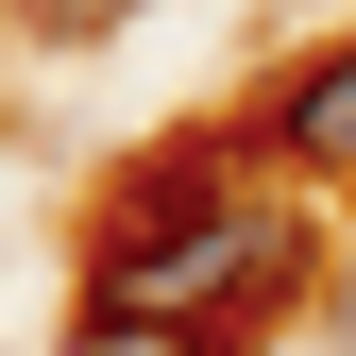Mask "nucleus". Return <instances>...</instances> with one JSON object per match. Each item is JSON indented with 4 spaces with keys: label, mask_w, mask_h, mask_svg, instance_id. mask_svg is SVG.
<instances>
[{
    "label": "nucleus",
    "mask_w": 356,
    "mask_h": 356,
    "mask_svg": "<svg viewBox=\"0 0 356 356\" xmlns=\"http://www.w3.org/2000/svg\"><path fill=\"white\" fill-rule=\"evenodd\" d=\"M272 153L289 170H356V51H323V68L272 85Z\"/></svg>",
    "instance_id": "f257e3e1"
},
{
    "label": "nucleus",
    "mask_w": 356,
    "mask_h": 356,
    "mask_svg": "<svg viewBox=\"0 0 356 356\" xmlns=\"http://www.w3.org/2000/svg\"><path fill=\"white\" fill-rule=\"evenodd\" d=\"M68 356H238V339H220V323H119V305H85Z\"/></svg>",
    "instance_id": "f03ea898"
},
{
    "label": "nucleus",
    "mask_w": 356,
    "mask_h": 356,
    "mask_svg": "<svg viewBox=\"0 0 356 356\" xmlns=\"http://www.w3.org/2000/svg\"><path fill=\"white\" fill-rule=\"evenodd\" d=\"M34 17H51V34H102V17H136V0H34Z\"/></svg>",
    "instance_id": "7ed1b4c3"
},
{
    "label": "nucleus",
    "mask_w": 356,
    "mask_h": 356,
    "mask_svg": "<svg viewBox=\"0 0 356 356\" xmlns=\"http://www.w3.org/2000/svg\"><path fill=\"white\" fill-rule=\"evenodd\" d=\"M339 323H356V305H339Z\"/></svg>",
    "instance_id": "20e7f679"
}]
</instances>
